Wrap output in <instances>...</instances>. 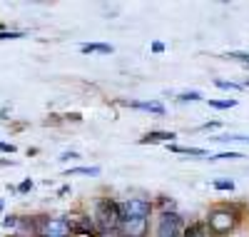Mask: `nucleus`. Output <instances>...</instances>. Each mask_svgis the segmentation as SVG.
Here are the masks:
<instances>
[{"mask_svg":"<svg viewBox=\"0 0 249 237\" xmlns=\"http://www.w3.org/2000/svg\"><path fill=\"white\" fill-rule=\"evenodd\" d=\"M95 227L97 232H110L122 227V215H120V202L117 200H97L95 202Z\"/></svg>","mask_w":249,"mask_h":237,"instance_id":"obj_1","label":"nucleus"},{"mask_svg":"<svg viewBox=\"0 0 249 237\" xmlns=\"http://www.w3.org/2000/svg\"><path fill=\"white\" fill-rule=\"evenodd\" d=\"M152 237H184V222L177 210H162L155 217Z\"/></svg>","mask_w":249,"mask_h":237,"instance_id":"obj_2","label":"nucleus"},{"mask_svg":"<svg viewBox=\"0 0 249 237\" xmlns=\"http://www.w3.org/2000/svg\"><path fill=\"white\" fill-rule=\"evenodd\" d=\"M237 222H239L237 212L230 210V207H217V210H212L210 215H207V230H210L212 235H217V237L230 235L237 227Z\"/></svg>","mask_w":249,"mask_h":237,"instance_id":"obj_3","label":"nucleus"},{"mask_svg":"<svg viewBox=\"0 0 249 237\" xmlns=\"http://www.w3.org/2000/svg\"><path fill=\"white\" fill-rule=\"evenodd\" d=\"M152 212H155V202L144 200V198H127L124 202H120L122 222H127V220H140V217L150 220Z\"/></svg>","mask_w":249,"mask_h":237,"instance_id":"obj_4","label":"nucleus"},{"mask_svg":"<svg viewBox=\"0 0 249 237\" xmlns=\"http://www.w3.org/2000/svg\"><path fill=\"white\" fill-rule=\"evenodd\" d=\"M75 227L70 217H45L40 237H72Z\"/></svg>","mask_w":249,"mask_h":237,"instance_id":"obj_5","label":"nucleus"},{"mask_svg":"<svg viewBox=\"0 0 249 237\" xmlns=\"http://www.w3.org/2000/svg\"><path fill=\"white\" fill-rule=\"evenodd\" d=\"M122 105L132 107V110H144L150 115H164V105L162 102H155V100H122Z\"/></svg>","mask_w":249,"mask_h":237,"instance_id":"obj_6","label":"nucleus"},{"mask_svg":"<svg viewBox=\"0 0 249 237\" xmlns=\"http://www.w3.org/2000/svg\"><path fill=\"white\" fill-rule=\"evenodd\" d=\"M127 237H147V232H150V220H144V217H140V220H127V222H122V227H120Z\"/></svg>","mask_w":249,"mask_h":237,"instance_id":"obj_7","label":"nucleus"},{"mask_svg":"<svg viewBox=\"0 0 249 237\" xmlns=\"http://www.w3.org/2000/svg\"><path fill=\"white\" fill-rule=\"evenodd\" d=\"M177 135L172 133V130H152V133H147L144 138H140V145H150V142H172Z\"/></svg>","mask_w":249,"mask_h":237,"instance_id":"obj_8","label":"nucleus"},{"mask_svg":"<svg viewBox=\"0 0 249 237\" xmlns=\"http://www.w3.org/2000/svg\"><path fill=\"white\" fill-rule=\"evenodd\" d=\"M80 53H85V55H90V53L110 55V53H115V48L107 45V42H85V45H80Z\"/></svg>","mask_w":249,"mask_h":237,"instance_id":"obj_9","label":"nucleus"},{"mask_svg":"<svg viewBox=\"0 0 249 237\" xmlns=\"http://www.w3.org/2000/svg\"><path fill=\"white\" fill-rule=\"evenodd\" d=\"M172 153L177 155H190V158H207V150L204 147H179V145H170Z\"/></svg>","mask_w":249,"mask_h":237,"instance_id":"obj_10","label":"nucleus"},{"mask_svg":"<svg viewBox=\"0 0 249 237\" xmlns=\"http://www.w3.org/2000/svg\"><path fill=\"white\" fill-rule=\"evenodd\" d=\"M70 175H100V167H72V170H68L65 172V178H70Z\"/></svg>","mask_w":249,"mask_h":237,"instance_id":"obj_11","label":"nucleus"},{"mask_svg":"<svg viewBox=\"0 0 249 237\" xmlns=\"http://www.w3.org/2000/svg\"><path fill=\"white\" fill-rule=\"evenodd\" d=\"M237 100L234 98H227V100H210V107H214V110H230V107H234Z\"/></svg>","mask_w":249,"mask_h":237,"instance_id":"obj_12","label":"nucleus"},{"mask_svg":"<svg viewBox=\"0 0 249 237\" xmlns=\"http://www.w3.org/2000/svg\"><path fill=\"white\" fill-rule=\"evenodd\" d=\"M202 100V93L199 90H187V93H179L177 95V102H197Z\"/></svg>","mask_w":249,"mask_h":237,"instance_id":"obj_13","label":"nucleus"},{"mask_svg":"<svg viewBox=\"0 0 249 237\" xmlns=\"http://www.w3.org/2000/svg\"><path fill=\"white\" fill-rule=\"evenodd\" d=\"M214 85H217L219 90H234V93L244 88V85H239V82H232V80H214Z\"/></svg>","mask_w":249,"mask_h":237,"instance_id":"obj_14","label":"nucleus"},{"mask_svg":"<svg viewBox=\"0 0 249 237\" xmlns=\"http://www.w3.org/2000/svg\"><path fill=\"white\" fill-rule=\"evenodd\" d=\"M217 142H249V135H219Z\"/></svg>","mask_w":249,"mask_h":237,"instance_id":"obj_15","label":"nucleus"},{"mask_svg":"<svg viewBox=\"0 0 249 237\" xmlns=\"http://www.w3.org/2000/svg\"><path fill=\"white\" fill-rule=\"evenodd\" d=\"M227 58L237 60V62H249V53H244V50H232V53H227Z\"/></svg>","mask_w":249,"mask_h":237,"instance_id":"obj_16","label":"nucleus"},{"mask_svg":"<svg viewBox=\"0 0 249 237\" xmlns=\"http://www.w3.org/2000/svg\"><path fill=\"white\" fill-rule=\"evenodd\" d=\"M242 158H244L242 153H232V150H230V153H219V155H214L210 160H242Z\"/></svg>","mask_w":249,"mask_h":237,"instance_id":"obj_17","label":"nucleus"},{"mask_svg":"<svg viewBox=\"0 0 249 237\" xmlns=\"http://www.w3.org/2000/svg\"><path fill=\"white\" fill-rule=\"evenodd\" d=\"M212 187H214V190H230V192H232V190H234V182H232V180H214Z\"/></svg>","mask_w":249,"mask_h":237,"instance_id":"obj_18","label":"nucleus"},{"mask_svg":"<svg viewBox=\"0 0 249 237\" xmlns=\"http://www.w3.org/2000/svg\"><path fill=\"white\" fill-rule=\"evenodd\" d=\"M18 38H25V33H18V30H10V33H0V40H18Z\"/></svg>","mask_w":249,"mask_h":237,"instance_id":"obj_19","label":"nucleus"},{"mask_svg":"<svg viewBox=\"0 0 249 237\" xmlns=\"http://www.w3.org/2000/svg\"><path fill=\"white\" fill-rule=\"evenodd\" d=\"M100 237H127L122 230H110V232H100Z\"/></svg>","mask_w":249,"mask_h":237,"instance_id":"obj_20","label":"nucleus"},{"mask_svg":"<svg viewBox=\"0 0 249 237\" xmlns=\"http://www.w3.org/2000/svg\"><path fill=\"white\" fill-rule=\"evenodd\" d=\"M3 225H5V227H18V225H20V220L15 217V215H10V217H5V220H3Z\"/></svg>","mask_w":249,"mask_h":237,"instance_id":"obj_21","label":"nucleus"},{"mask_svg":"<svg viewBox=\"0 0 249 237\" xmlns=\"http://www.w3.org/2000/svg\"><path fill=\"white\" fill-rule=\"evenodd\" d=\"M77 158H80V155H77V153H72V150H70V153H62V155H60V160H62V162H70V160H77Z\"/></svg>","mask_w":249,"mask_h":237,"instance_id":"obj_22","label":"nucleus"},{"mask_svg":"<svg viewBox=\"0 0 249 237\" xmlns=\"http://www.w3.org/2000/svg\"><path fill=\"white\" fill-rule=\"evenodd\" d=\"M0 153H15V145H10V142H0Z\"/></svg>","mask_w":249,"mask_h":237,"instance_id":"obj_23","label":"nucleus"},{"mask_svg":"<svg viewBox=\"0 0 249 237\" xmlns=\"http://www.w3.org/2000/svg\"><path fill=\"white\" fill-rule=\"evenodd\" d=\"M28 190H33V182H30V180H25V182H20L18 192H28Z\"/></svg>","mask_w":249,"mask_h":237,"instance_id":"obj_24","label":"nucleus"},{"mask_svg":"<svg viewBox=\"0 0 249 237\" xmlns=\"http://www.w3.org/2000/svg\"><path fill=\"white\" fill-rule=\"evenodd\" d=\"M152 53H164V45H162V42H152Z\"/></svg>","mask_w":249,"mask_h":237,"instance_id":"obj_25","label":"nucleus"},{"mask_svg":"<svg viewBox=\"0 0 249 237\" xmlns=\"http://www.w3.org/2000/svg\"><path fill=\"white\" fill-rule=\"evenodd\" d=\"M212 127H219V122H217V120H214V122H204L202 130H212Z\"/></svg>","mask_w":249,"mask_h":237,"instance_id":"obj_26","label":"nucleus"},{"mask_svg":"<svg viewBox=\"0 0 249 237\" xmlns=\"http://www.w3.org/2000/svg\"><path fill=\"white\" fill-rule=\"evenodd\" d=\"M244 88H249V80H247V82H244Z\"/></svg>","mask_w":249,"mask_h":237,"instance_id":"obj_27","label":"nucleus"},{"mask_svg":"<svg viewBox=\"0 0 249 237\" xmlns=\"http://www.w3.org/2000/svg\"><path fill=\"white\" fill-rule=\"evenodd\" d=\"M0 210H3V200H0Z\"/></svg>","mask_w":249,"mask_h":237,"instance_id":"obj_28","label":"nucleus"}]
</instances>
